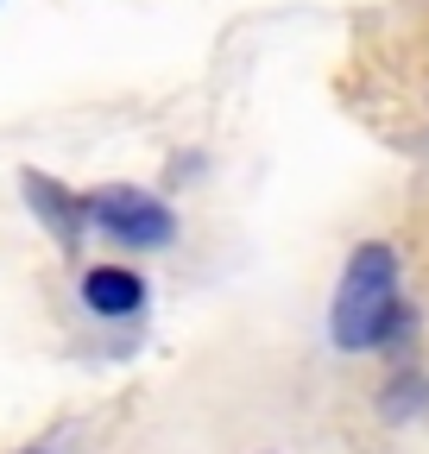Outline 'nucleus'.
Returning <instances> with one entry per match:
<instances>
[{
  "instance_id": "obj_1",
  "label": "nucleus",
  "mask_w": 429,
  "mask_h": 454,
  "mask_svg": "<svg viewBox=\"0 0 429 454\" xmlns=\"http://www.w3.org/2000/svg\"><path fill=\"white\" fill-rule=\"evenodd\" d=\"M410 309L398 303V253L392 247H360L347 259V278L335 291V309H329V328L335 340L354 354V348H379V340L404 334Z\"/></svg>"
},
{
  "instance_id": "obj_2",
  "label": "nucleus",
  "mask_w": 429,
  "mask_h": 454,
  "mask_svg": "<svg viewBox=\"0 0 429 454\" xmlns=\"http://www.w3.org/2000/svg\"><path fill=\"white\" fill-rule=\"evenodd\" d=\"M82 215H89L95 227H107L114 240H127V247H165V240L177 234L171 208L158 202V196H145V190H133V184H114V190L89 196Z\"/></svg>"
},
{
  "instance_id": "obj_3",
  "label": "nucleus",
  "mask_w": 429,
  "mask_h": 454,
  "mask_svg": "<svg viewBox=\"0 0 429 454\" xmlns=\"http://www.w3.org/2000/svg\"><path fill=\"white\" fill-rule=\"evenodd\" d=\"M82 303H89L95 316H133V309L145 303V284H139L133 271H121V265H95V271L82 278Z\"/></svg>"
},
{
  "instance_id": "obj_4",
  "label": "nucleus",
  "mask_w": 429,
  "mask_h": 454,
  "mask_svg": "<svg viewBox=\"0 0 429 454\" xmlns=\"http://www.w3.org/2000/svg\"><path fill=\"white\" fill-rule=\"evenodd\" d=\"M26 190L38 196V215H44V221H58V227H64V234H76V221H82V202H70L64 190H51V184L38 177V170H32V177H26Z\"/></svg>"
}]
</instances>
